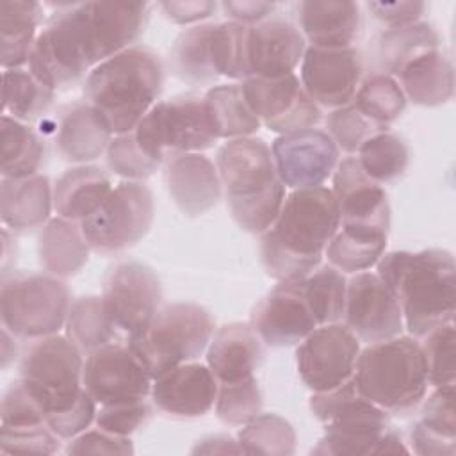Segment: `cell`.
Instances as JSON below:
<instances>
[{
  "label": "cell",
  "instance_id": "cell-25",
  "mask_svg": "<svg viewBox=\"0 0 456 456\" xmlns=\"http://www.w3.org/2000/svg\"><path fill=\"white\" fill-rule=\"evenodd\" d=\"M164 183L182 214L198 217L214 208L223 187L216 164L203 153H176L164 162Z\"/></svg>",
  "mask_w": 456,
  "mask_h": 456
},
{
  "label": "cell",
  "instance_id": "cell-9",
  "mask_svg": "<svg viewBox=\"0 0 456 456\" xmlns=\"http://www.w3.org/2000/svg\"><path fill=\"white\" fill-rule=\"evenodd\" d=\"M134 135L139 148L159 164L176 153H201L217 141L203 98L196 94L157 102L137 123Z\"/></svg>",
  "mask_w": 456,
  "mask_h": 456
},
{
  "label": "cell",
  "instance_id": "cell-4",
  "mask_svg": "<svg viewBox=\"0 0 456 456\" xmlns=\"http://www.w3.org/2000/svg\"><path fill=\"white\" fill-rule=\"evenodd\" d=\"M216 169L237 226L248 233H264L285 201L271 146L253 135L230 139L217 150Z\"/></svg>",
  "mask_w": 456,
  "mask_h": 456
},
{
  "label": "cell",
  "instance_id": "cell-59",
  "mask_svg": "<svg viewBox=\"0 0 456 456\" xmlns=\"http://www.w3.org/2000/svg\"><path fill=\"white\" fill-rule=\"evenodd\" d=\"M192 454H242V449L230 435H210L192 447Z\"/></svg>",
  "mask_w": 456,
  "mask_h": 456
},
{
  "label": "cell",
  "instance_id": "cell-1",
  "mask_svg": "<svg viewBox=\"0 0 456 456\" xmlns=\"http://www.w3.org/2000/svg\"><path fill=\"white\" fill-rule=\"evenodd\" d=\"M340 228V212L331 189H294L262 233L260 260L278 281L301 280L321 265L324 249Z\"/></svg>",
  "mask_w": 456,
  "mask_h": 456
},
{
  "label": "cell",
  "instance_id": "cell-6",
  "mask_svg": "<svg viewBox=\"0 0 456 456\" xmlns=\"http://www.w3.org/2000/svg\"><path fill=\"white\" fill-rule=\"evenodd\" d=\"M354 385L358 392L392 415H406L426 397L429 381L420 342L397 335L360 349Z\"/></svg>",
  "mask_w": 456,
  "mask_h": 456
},
{
  "label": "cell",
  "instance_id": "cell-56",
  "mask_svg": "<svg viewBox=\"0 0 456 456\" xmlns=\"http://www.w3.org/2000/svg\"><path fill=\"white\" fill-rule=\"evenodd\" d=\"M369 11L387 28H399L417 23L426 11V4L419 0L410 2H369Z\"/></svg>",
  "mask_w": 456,
  "mask_h": 456
},
{
  "label": "cell",
  "instance_id": "cell-28",
  "mask_svg": "<svg viewBox=\"0 0 456 456\" xmlns=\"http://www.w3.org/2000/svg\"><path fill=\"white\" fill-rule=\"evenodd\" d=\"M0 216L7 230L27 233L43 228L53 208V185L46 175L2 178Z\"/></svg>",
  "mask_w": 456,
  "mask_h": 456
},
{
  "label": "cell",
  "instance_id": "cell-24",
  "mask_svg": "<svg viewBox=\"0 0 456 456\" xmlns=\"http://www.w3.org/2000/svg\"><path fill=\"white\" fill-rule=\"evenodd\" d=\"M246 46L251 77L276 78L294 73L305 55L306 41L292 21L269 16L248 27Z\"/></svg>",
  "mask_w": 456,
  "mask_h": 456
},
{
  "label": "cell",
  "instance_id": "cell-47",
  "mask_svg": "<svg viewBox=\"0 0 456 456\" xmlns=\"http://www.w3.org/2000/svg\"><path fill=\"white\" fill-rule=\"evenodd\" d=\"M214 403L217 419L226 426H244L262 411L264 395L255 376L235 383H217Z\"/></svg>",
  "mask_w": 456,
  "mask_h": 456
},
{
  "label": "cell",
  "instance_id": "cell-23",
  "mask_svg": "<svg viewBox=\"0 0 456 456\" xmlns=\"http://www.w3.org/2000/svg\"><path fill=\"white\" fill-rule=\"evenodd\" d=\"M217 387V379L208 365L187 362L157 376L151 383L150 395L162 413L194 419L214 408Z\"/></svg>",
  "mask_w": 456,
  "mask_h": 456
},
{
  "label": "cell",
  "instance_id": "cell-37",
  "mask_svg": "<svg viewBox=\"0 0 456 456\" xmlns=\"http://www.w3.org/2000/svg\"><path fill=\"white\" fill-rule=\"evenodd\" d=\"M216 23H198L183 28L171 50L169 66L175 77L191 86L212 84L219 75L210 57V37Z\"/></svg>",
  "mask_w": 456,
  "mask_h": 456
},
{
  "label": "cell",
  "instance_id": "cell-8",
  "mask_svg": "<svg viewBox=\"0 0 456 456\" xmlns=\"http://www.w3.org/2000/svg\"><path fill=\"white\" fill-rule=\"evenodd\" d=\"M71 308L66 283L48 273H7L0 287L2 326L16 338L36 340L57 333Z\"/></svg>",
  "mask_w": 456,
  "mask_h": 456
},
{
  "label": "cell",
  "instance_id": "cell-31",
  "mask_svg": "<svg viewBox=\"0 0 456 456\" xmlns=\"http://www.w3.org/2000/svg\"><path fill=\"white\" fill-rule=\"evenodd\" d=\"M410 438L413 451L422 456H452L456 452L454 387L435 388L424 401Z\"/></svg>",
  "mask_w": 456,
  "mask_h": 456
},
{
  "label": "cell",
  "instance_id": "cell-12",
  "mask_svg": "<svg viewBox=\"0 0 456 456\" xmlns=\"http://www.w3.org/2000/svg\"><path fill=\"white\" fill-rule=\"evenodd\" d=\"M146 2L94 0L73 4L71 14L89 66L134 46L148 21Z\"/></svg>",
  "mask_w": 456,
  "mask_h": 456
},
{
  "label": "cell",
  "instance_id": "cell-39",
  "mask_svg": "<svg viewBox=\"0 0 456 456\" xmlns=\"http://www.w3.org/2000/svg\"><path fill=\"white\" fill-rule=\"evenodd\" d=\"M388 235L358 230V228H338L333 239L328 242L324 255L330 265L340 273H363L376 265L387 248Z\"/></svg>",
  "mask_w": 456,
  "mask_h": 456
},
{
  "label": "cell",
  "instance_id": "cell-46",
  "mask_svg": "<svg viewBox=\"0 0 456 456\" xmlns=\"http://www.w3.org/2000/svg\"><path fill=\"white\" fill-rule=\"evenodd\" d=\"M248 27L237 21L216 23L210 37V57L219 77L246 80L251 77L248 66Z\"/></svg>",
  "mask_w": 456,
  "mask_h": 456
},
{
  "label": "cell",
  "instance_id": "cell-18",
  "mask_svg": "<svg viewBox=\"0 0 456 456\" xmlns=\"http://www.w3.org/2000/svg\"><path fill=\"white\" fill-rule=\"evenodd\" d=\"M362 55L354 46H306L299 82L319 107L333 110L353 102L362 84Z\"/></svg>",
  "mask_w": 456,
  "mask_h": 456
},
{
  "label": "cell",
  "instance_id": "cell-36",
  "mask_svg": "<svg viewBox=\"0 0 456 456\" xmlns=\"http://www.w3.org/2000/svg\"><path fill=\"white\" fill-rule=\"evenodd\" d=\"M203 103L217 139L251 137L262 125L251 112L240 84L212 86L205 93Z\"/></svg>",
  "mask_w": 456,
  "mask_h": 456
},
{
  "label": "cell",
  "instance_id": "cell-50",
  "mask_svg": "<svg viewBox=\"0 0 456 456\" xmlns=\"http://www.w3.org/2000/svg\"><path fill=\"white\" fill-rule=\"evenodd\" d=\"M105 159L109 169L114 175H119L134 182H142L150 178L160 166L139 148L134 130L114 135L107 146Z\"/></svg>",
  "mask_w": 456,
  "mask_h": 456
},
{
  "label": "cell",
  "instance_id": "cell-2",
  "mask_svg": "<svg viewBox=\"0 0 456 456\" xmlns=\"http://www.w3.org/2000/svg\"><path fill=\"white\" fill-rule=\"evenodd\" d=\"M376 274L395 296L411 337L422 338L454 321L456 264L451 251H388L376 262Z\"/></svg>",
  "mask_w": 456,
  "mask_h": 456
},
{
  "label": "cell",
  "instance_id": "cell-34",
  "mask_svg": "<svg viewBox=\"0 0 456 456\" xmlns=\"http://www.w3.org/2000/svg\"><path fill=\"white\" fill-rule=\"evenodd\" d=\"M43 21V5L34 0L0 2V64L4 69H20L28 64L37 27Z\"/></svg>",
  "mask_w": 456,
  "mask_h": 456
},
{
  "label": "cell",
  "instance_id": "cell-27",
  "mask_svg": "<svg viewBox=\"0 0 456 456\" xmlns=\"http://www.w3.org/2000/svg\"><path fill=\"white\" fill-rule=\"evenodd\" d=\"M297 21L310 46H353L362 28L360 5L351 0H303L297 4Z\"/></svg>",
  "mask_w": 456,
  "mask_h": 456
},
{
  "label": "cell",
  "instance_id": "cell-60",
  "mask_svg": "<svg viewBox=\"0 0 456 456\" xmlns=\"http://www.w3.org/2000/svg\"><path fill=\"white\" fill-rule=\"evenodd\" d=\"M14 335L5 330L2 326V369H7L14 360H16V354H18V347H16V342H14Z\"/></svg>",
  "mask_w": 456,
  "mask_h": 456
},
{
  "label": "cell",
  "instance_id": "cell-13",
  "mask_svg": "<svg viewBox=\"0 0 456 456\" xmlns=\"http://www.w3.org/2000/svg\"><path fill=\"white\" fill-rule=\"evenodd\" d=\"M102 301L118 335L126 342L146 330L162 303V283L157 273L137 260H126L109 269L103 280Z\"/></svg>",
  "mask_w": 456,
  "mask_h": 456
},
{
  "label": "cell",
  "instance_id": "cell-21",
  "mask_svg": "<svg viewBox=\"0 0 456 456\" xmlns=\"http://www.w3.org/2000/svg\"><path fill=\"white\" fill-rule=\"evenodd\" d=\"M301 280L278 281L255 305L249 324L265 346H296L319 326L305 297Z\"/></svg>",
  "mask_w": 456,
  "mask_h": 456
},
{
  "label": "cell",
  "instance_id": "cell-55",
  "mask_svg": "<svg viewBox=\"0 0 456 456\" xmlns=\"http://www.w3.org/2000/svg\"><path fill=\"white\" fill-rule=\"evenodd\" d=\"M64 451L66 454H134V444L130 436H118L96 428L71 438Z\"/></svg>",
  "mask_w": 456,
  "mask_h": 456
},
{
  "label": "cell",
  "instance_id": "cell-57",
  "mask_svg": "<svg viewBox=\"0 0 456 456\" xmlns=\"http://www.w3.org/2000/svg\"><path fill=\"white\" fill-rule=\"evenodd\" d=\"M164 14L180 25H198L201 20L214 14L217 4L208 0H185V2H160L159 4Z\"/></svg>",
  "mask_w": 456,
  "mask_h": 456
},
{
  "label": "cell",
  "instance_id": "cell-38",
  "mask_svg": "<svg viewBox=\"0 0 456 456\" xmlns=\"http://www.w3.org/2000/svg\"><path fill=\"white\" fill-rule=\"evenodd\" d=\"M0 151L2 178H25L37 175L45 159V142L27 123L2 116Z\"/></svg>",
  "mask_w": 456,
  "mask_h": 456
},
{
  "label": "cell",
  "instance_id": "cell-52",
  "mask_svg": "<svg viewBox=\"0 0 456 456\" xmlns=\"http://www.w3.org/2000/svg\"><path fill=\"white\" fill-rule=\"evenodd\" d=\"M59 436L46 426H2V454H53L59 451Z\"/></svg>",
  "mask_w": 456,
  "mask_h": 456
},
{
  "label": "cell",
  "instance_id": "cell-20",
  "mask_svg": "<svg viewBox=\"0 0 456 456\" xmlns=\"http://www.w3.org/2000/svg\"><path fill=\"white\" fill-rule=\"evenodd\" d=\"M344 324L360 342L374 344L403 331L401 306L376 273H356L347 280Z\"/></svg>",
  "mask_w": 456,
  "mask_h": 456
},
{
  "label": "cell",
  "instance_id": "cell-7",
  "mask_svg": "<svg viewBox=\"0 0 456 456\" xmlns=\"http://www.w3.org/2000/svg\"><path fill=\"white\" fill-rule=\"evenodd\" d=\"M216 321L198 303H171L155 314L142 333L130 338L126 346L155 379L166 370L194 362L210 344Z\"/></svg>",
  "mask_w": 456,
  "mask_h": 456
},
{
  "label": "cell",
  "instance_id": "cell-33",
  "mask_svg": "<svg viewBox=\"0 0 456 456\" xmlns=\"http://www.w3.org/2000/svg\"><path fill=\"white\" fill-rule=\"evenodd\" d=\"M89 244L80 224L64 217H52L39 232L37 256L45 273L57 278L77 274L89 258Z\"/></svg>",
  "mask_w": 456,
  "mask_h": 456
},
{
  "label": "cell",
  "instance_id": "cell-29",
  "mask_svg": "<svg viewBox=\"0 0 456 456\" xmlns=\"http://www.w3.org/2000/svg\"><path fill=\"white\" fill-rule=\"evenodd\" d=\"M55 148L73 164H86L107 151L114 134L89 103L69 107L55 126Z\"/></svg>",
  "mask_w": 456,
  "mask_h": 456
},
{
  "label": "cell",
  "instance_id": "cell-44",
  "mask_svg": "<svg viewBox=\"0 0 456 456\" xmlns=\"http://www.w3.org/2000/svg\"><path fill=\"white\" fill-rule=\"evenodd\" d=\"M303 292L317 324L338 322L344 315L347 280L333 265H319L303 280Z\"/></svg>",
  "mask_w": 456,
  "mask_h": 456
},
{
  "label": "cell",
  "instance_id": "cell-41",
  "mask_svg": "<svg viewBox=\"0 0 456 456\" xmlns=\"http://www.w3.org/2000/svg\"><path fill=\"white\" fill-rule=\"evenodd\" d=\"M406 102L399 82L385 73H372L362 80L353 98L354 107L381 130H388V126L401 118Z\"/></svg>",
  "mask_w": 456,
  "mask_h": 456
},
{
  "label": "cell",
  "instance_id": "cell-32",
  "mask_svg": "<svg viewBox=\"0 0 456 456\" xmlns=\"http://www.w3.org/2000/svg\"><path fill=\"white\" fill-rule=\"evenodd\" d=\"M406 100L422 107H438L454 96V66L440 50L410 61L395 77Z\"/></svg>",
  "mask_w": 456,
  "mask_h": 456
},
{
  "label": "cell",
  "instance_id": "cell-54",
  "mask_svg": "<svg viewBox=\"0 0 456 456\" xmlns=\"http://www.w3.org/2000/svg\"><path fill=\"white\" fill-rule=\"evenodd\" d=\"M96 403L94 399L86 392L80 395V399L69 406L68 410L52 413L46 417V426L61 438V440H71L77 435L84 433L91 422L96 419Z\"/></svg>",
  "mask_w": 456,
  "mask_h": 456
},
{
  "label": "cell",
  "instance_id": "cell-53",
  "mask_svg": "<svg viewBox=\"0 0 456 456\" xmlns=\"http://www.w3.org/2000/svg\"><path fill=\"white\" fill-rule=\"evenodd\" d=\"M151 417V406L146 399L130 401V403H116V404H103L96 411L94 424L96 428L118 435V436H130L139 428H142L148 419Z\"/></svg>",
  "mask_w": 456,
  "mask_h": 456
},
{
  "label": "cell",
  "instance_id": "cell-11",
  "mask_svg": "<svg viewBox=\"0 0 456 456\" xmlns=\"http://www.w3.org/2000/svg\"><path fill=\"white\" fill-rule=\"evenodd\" d=\"M153 217V192L142 182L126 180L114 185L103 203L78 224L94 253L116 255L134 248L150 232Z\"/></svg>",
  "mask_w": 456,
  "mask_h": 456
},
{
  "label": "cell",
  "instance_id": "cell-10",
  "mask_svg": "<svg viewBox=\"0 0 456 456\" xmlns=\"http://www.w3.org/2000/svg\"><path fill=\"white\" fill-rule=\"evenodd\" d=\"M18 370L45 404L46 417L68 410L84 394V353L68 335L53 333L28 340Z\"/></svg>",
  "mask_w": 456,
  "mask_h": 456
},
{
  "label": "cell",
  "instance_id": "cell-43",
  "mask_svg": "<svg viewBox=\"0 0 456 456\" xmlns=\"http://www.w3.org/2000/svg\"><path fill=\"white\" fill-rule=\"evenodd\" d=\"M242 454L290 456L296 451L292 424L276 413H258L237 435Z\"/></svg>",
  "mask_w": 456,
  "mask_h": 456
},
{
  "label": "cell",
  "instance_id": "cell-51",
  "mask_svg": "<svg viewBox=\"0 0 456 456\" xmlns=\"http://www.w3.org/2000/svg\"><path fill=\"white\" fill-rule=\"evenodd\" d=\"M0 422L2 426L46 424L45 404L21 378L9 383L2 395Z\"/></svg>",
  "mask_w": 456,
  "mask_h": 456
},
{
  "label": "cell",
  "instance_id": "cell-16",
  "mask_svg": "<svg viewBox=\"0 0 456 456\" xmlns=\"http://www.w3.org/2000/svg\"><path fill=\"white\" fill-rule=\"evenodd\" d=\"M73 2L59 7L37 34L28 57V71L48 89L57 91L77 84L91 68L71 14Z\"/></svg>",
  "mask_w": 456,
  "mask_h": 456
},
{
  "label": "cell",
  "instance_id": "cell-48",
  "mask_svg": "<svg viewBox=\"0 0 456 456\" xmlns=\"http://www.w3.org/2000/svg\"><path fill=\"white\" fill-rule=\"evenodd\" d=\"M420 342L429 385L454 387L456 365H454V321L436 326L422 337Z\"/></svg>",
  "mask_w": 456,
  "mask_h": 456
},
{
  "label": "cell",
  "instance_id": "cell-14",
  "mask_svg": "<svg viewBox=\"0 0 456 456\" xmlns=\"http://www.w3.org/2000/svg\"><path fill=\"white\" fill-rule=\"evenodd\" d=\"M240 86L251 112L278 135L315 128L322 118L321 107L305 93L296 73L249 77Z\"/></svg>",
  "mask_w": 456,
  "mask_h": 456
},
{
  "label": "cell",
  "instance_id": "cell-58",
  "mask_svg": "<svg viewBox=\"0 0 456 456\" xmlns=\"http://www.w3.org/2000/svg\"><path fill=\"white\" fill-rule=\"evenodd\" d=\"M224 14L230 18V21H237L240 25L251 27L256 25L271 16V12L276 9L274 2H260V0H242L233 2L226 0L221 4Z\"/></svg>",
  "mask_w": 456,
  "mask_h": 456
},
{
  "label": "cell",
  "instance_id": "cell-5",
  "mask_svg": "<svg viewBox=\"0 0 456 456\" xmlns=\"http://www.w3.org/2000/svg\"><path fill=\"white\" fill-rule=\"evenodd\" d=\"M310 411L324 426V435L312 447V454L370 456L410 451L392 429L388 413L365 399L353 378L335 388L314 392Z\"/></svg>",
  "mask_w": 456,
  "mask_h": 456
},
{
  "label": "cell",
  "instance_id": "cell-40",
  "mask_svg": "<svg viewBox=\"0 0 456 456\" xmlns=\"http://www.w3.org/2000/svg\"><path fill=\"white\" fill-rule=\"evenodd\" d=\"M4 116L21 123L39 119L53 102L55 91L39 82L28 69H4L2 75Z\"/></svg>",
  "mask_w": 456,
  "mask_h": 456
},
{
  "label": "cell",
  "instance_id": "cell-15",
  "mask_svg": "<svg viewBox=\"0 0 456 456\" xmlns=\"http://www.w3.org/2000/svg\"><path fill=\"white\" fill-rule=\"evenodd\" d=\"M358 354L360 340L346 324H321L297 344L296 365L312 392H324L353 378Z\"/></svg>",
  "mask_w": 456,
  "mask_h": 456
},
{
  "label": "cell",
  "instance_id": "cell-45",
  "mask_svg": "<svg viewBox=\"0 0 456 456\" xmlns=\"http://www.w3.org/2000/svg\"><path fill=\"white\" fill-rule=\"evenodd\" d=\"M356 159L365 175L383 185L394 182L406 171L410 150L399 135L387 130L363 142Z\"/></svg>",
  "mask_w": 456,
  "mask_h": 456
},
{
  "label": "cell",
  "instance_id": "cell-42",
  "mask_svg": "<svg viewBox=\"0 0 456 456\" xmlns=\"http://www.w3.org/2000/svg\"><path fill=\"white\" fill-rule=\"evenodd\" d=\"M66 335L82 349L91 353L118 338L105 308L102 296H82L71 303L66 317Z\"/></svg>",
  "mask_w": 456,
  "mask_h": 456
},
{
  "label": "cell",
  "instance_id": "cell-22",
  "mask_svg": "<svg viewBox=\"0 0 456 456\" xmlns=\"http://www.w3.org/2000/svg\"><path fill=\"white\" fill-rule=\"evenodd\" d=\"M335 201L342 228H358L388 235L390 205L383 185L365 175L356 157L338 160L333 171Z\"/></svg>",
  "mask_w": 456,
  "mask_h": 456
},
{
  "label": "cell",
  "instance_id": "cell-49",
  "mask_svg": "<svg viewBox=\"0 0 456 456\" xmlns=\"http://www.w3.org/2000/svg\"><path fill=\"white\" fill-rule=\"evenodd\" d=\"M324 121L328 135L333 139L337 148L346 153H356L372 135L387 132L376 126L370 119H367L354 107L353 102L344 107L333 109Z\"/></svg>",
  "mask_w": 456,
  "mask_h": 456
},
{
  "label": "cell",
  "instance_id": "cell-30",
  "mask_svg": "<svg viewBox=\"0 0 456 456\" xmlns=\"http://www.w3.org/2000/svg\"><path fill=\"white\" fill-rule=\"evenodd\" d=\"M112 191L109 175L96 166H73L53 183V210L59 217L80 223L89 217Z\"/></svg>",
  "mask_w": 456,
  "mask_h": 456
},
{
  "label": "cell",
  "instance_id": "cell-3",
  "mask_svg": "<svg viewBox=\"0 0 456 456\" xmlns=\"http://www.w3.org/2000/svg\"><path fill=\"white\" fill-rule=\"evenodd\" d=\"M164 84L160 57L144 45H134L96 64L86 77L87 103L114 135L132 132L157 103Z\"/></svg>",
  "mask_w": 456,
  "mask_h": 456
},
{
  "label": "cell",
  "instance_id": "cell-17",
  "mask_svg": "<svg viewBox=\"0 0 456 456\" xmlns=\"http://www.w3.org/2000/svg\"><path fill=\"white\" fill-rule=\"evenodd\" d=\"M151 383V376L128 346L110 342L87 353L84 360L82 387L100 406L146 399Z\"/></svg>",
  "mask_w": 456,
  "mask_h": 456
},
{
  "label": "cell",
  "instance_id": "cell-26",
  "mask_svg": "<svg viewBox=\"0 0 456 456\" xmlns=\"http://www.w3.org/2000/svg\"><path fill=\"white\" fill-rule=\"evenodd\" d=\"M262 358L264 342L249 322L221 326L207 347V365L217 383H235L255 376Z\"/></svg>",
  "mask_w": 456,
  "mask_h": 456
},
{
  "label": "cell",
  "instance_id": "cell-19",
  "mask_svg": "<svg viewBox=\"0 0 456 456\" xmlns=\"http://www.w3.org/2000/svg\"><path fill=\"white\" fill-rule=\"evenodd\" d=\"M271 153L280 180L292 191L322 187L340 160V150L319 128L278 135L271 142Z\"/></svg>",
  "mask_w": 456,
  "mask_h": 456
},
{
  "label": "cell",
  "instance_id": "cell-35",
  "mask_svg": "<svg viewBox=\"0 0 456 456\" xmlns=\"http://www.w3.org/2000/svg\"><path fill=\"white\" fill-rule=\"evenodd\" d=\"M440 37L433 25L417 21L399 28H385L374 41L372 57L378 66L374 73L397 77L399 71L415 57L438 50Z\"/></svg>",
  "mask_w": 456,
  "mask_h": 456
}]
</instances>
